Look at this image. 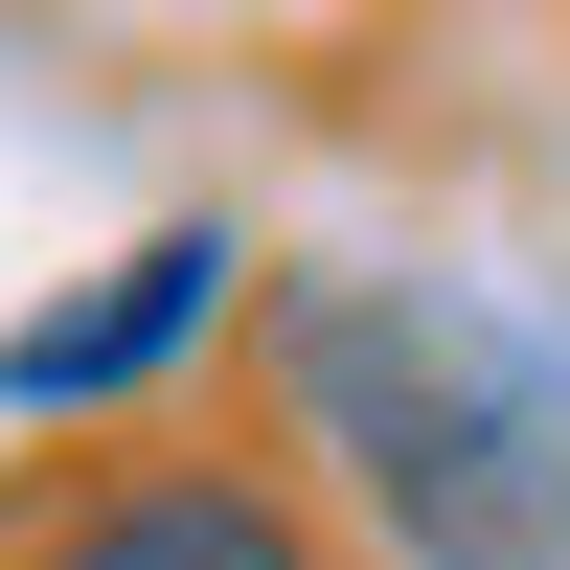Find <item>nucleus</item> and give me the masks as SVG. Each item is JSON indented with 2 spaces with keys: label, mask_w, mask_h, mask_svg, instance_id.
<instances>
[{
  "label": "nucleus",
  "mask_w": 570,
  "mask_h": 570,
  "mask_svg": "<svg viewBox=\"0 0 570 570\" xmlns=\"http://www.w3.org/2000/svg\"><path fill=\"white\" fill-rule=\"evenodd\" d=\"M228 228H137L115 274H91V297H46V320H0V411H115V389H160L183 343H206L228 320Z\"/></svg>",
  "instance_id": "f03ea898"
},
{
  "label": "nucleus",
  "mask_w": 570,
  "mask_h": 570,
  "mask_svg": "<svg viewBox=\"0 0 570 570\" xmlns=\"http://www.w3.org/2000/svg\"><path fill=\"white\" fill-rule=\"evenodd\" d=\"M46 570H320V525L252 480V456H137V480H91Z\"/></svg>",
  "instance_id": "7ed1b4c3"
},
{
  "label": "nucleus",
  "mask_w": 570,
  "mask_h": 570,
  "mask_svg": "<svg viewBox=\"0 0 570 570\" xmlns=\"http://www.w3.org/2000/svg\"><path fill=\"white\" fill-rule=\"evenodd\" d=\"M274 365L411 570H570V365L525 320L411 297V274H320V297H274Z\"/></svg>",
  "instance_id": "f257e3e1"
}]
</instances>
